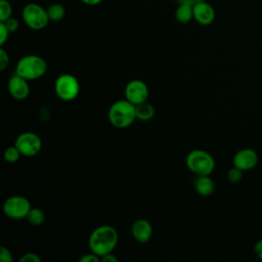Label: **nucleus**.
Returning <instances> with one entry per match:
<instances>
[{
	"mask_svg": "<svg viewBox=\"0 0 262 262\" xmlns=\"http://www.w3.org/2000/svg\"><path fill=\"white\" fill-rule=\"evenodd\" d=\"M107 118L114 127L119 129L127 128L136 120L135 105L127 99L118 100L110 106Z\"/></svg>",
	"mask_w": 262,
	"mask_h": 262,
	"instance_id": "obj_2",
	"label": "nucleus"
},
{
	"mask_svg": "<svg viewBox=\"0 0 262 262\" xmlns=\"http://www.w3.org/2000/svg\"><path fill=\"white\" fill-rule=\"evenodd\" d=\"M21 18L30 29L35 31L44 29L49 23L47 10L34 2L28 3L23 7Z\"/></svg>",
	"mask_w": 262,
	"mask_h": 262,
	"instance_id": "obj_5",
	"label": "nucleus"
},
{
	"mask_svg": "<svg viewBox=\"0 0 262 262\" xmlns=\"http://www.w3.org/2000/svg\"><path fill=\"white\" fill-rule=\"evenodd\" d=\"M9 63V55L4 48H0V70L4 71Z\"/></svg>",
	"mask_w": 262,
	"mask_h": 262,
	"instance_id": "obj_23",
	"label": "nucleus"
},
{
	"mask_svg": "<svg viewBox=\"0 0 262 262\" xmlns=\"http://www.w3.org/2000/svg\"><path fill=\"white\" fill-rule=\"evenodd\" d=\"M179 3H188V4H194V0H178Z\"/></svg>",
	"mask_w": 262,
	"mask_h": 262,
	"instance_id": "obj_31",
	"label": "nucleus"
},
{
	"mask_svg": "<svg viewBox=\"0 0 262 262\" xmlns=\"http://www.w3.org/2000/svg\"><path fill=\"white\" fill-rule=\"evenodd\" d=\"M54 90L61 100L72 101L79 95L80 84L75 76L62 74L55 80Z\"/></svg>",
	"mask_w": 262,
	"mask_h": 262,
	"instance_id": "obj_6",
	"label": "nucleus"
},
{
	"mask_svg": "<svg viewBox=\"0 0 262 262\" xmlns=\"http://www.w3.org/2000/svg\"><path fill=\"white\" fill-rule=\"evenodd\" d=\"M136 119L140 121H148L155 115V107L147 100L135 105Z\"/></svg>",
	"mask_w": 262,
	"mask_h": 262,
	"instance_id": "obj_16",
	"label": "nucleus"
},
{
	"mask_svg": "<svg viewBox=\"0 0 262 262\" xmlns=\"http://www.w3.org/2000/svg\"><path fill=\"white\" fill-rule=\"evenodd\" d=\"M83 3H85L86 5H91V6H93V5H97V4H99L100 2H102V0H81Z\"/></svg>",
	"mask_w": 262,
	"mask_h": 262,
	"instance_id": "obj_30",
	"label": "nucleus"
},
{
	"mask_svg": "<svg viewBox=\"0 0 262 262\" xmlns=\"http://www.w3.org/2000/svg\"><path fill=\"white\" fill-rule=\"evenodd\" d=\"M100 260L103 261V262H118V258L112 253H108V254L102 256L100 258Z\"/></svg>",
	"mask_w": 262,
	"mask_h": 262,
	"instance_id": "obj_29",
	"label": "nucleus"
},
{
	"mask_svg": "<svg viewBox=\"0 0 262 262\" xmlns=\"http://www.w3.org/2000/svg\"><path fill=\"white\" fill-rule=\"evenodd\" d=\"M99 260H100V258L91 252L90 254H86L83 257H81L80 262H98Z\"/></svg>",
	"mask_w": 262,
	"mask_h": 262,
	"instance_id": "obj_27",
	"label": "nucleus"
},
{
	"mask_svg": "<svg viewBox=\"0 0 262 262\" xmlns=\"http://www.w3.org/2000/svg\"><path fill=\"white\" fill-rule=\"evenodd\" d=\"M194 189L201 196H209L215 190V183L210 175L198 176L194 180Z\"/></svg>",
	"mask_w": 262,
	"mask_h": 262,
	"instance_id": "obj_14",
	"label": "nucleus"
},
{
	"mask_svg": "<svg viewBox=\"0 0 262 262\" xmlns=\"http://www.w3.org/2000/svg\"><path fill=\"white\" fill-rule=\"evenodd\" d=\"M31 208L32 207L29 200L23 195L9 196L5 200L2 207L4 215L11 219L27 218Z\"/></svg>",
	"mask_w": 262,
	"mask_h": 262,
	"instance_id": "obj_7",
	"label": "nucleus"
},
{
	"mask_svg": "<svg viewBox=\"0 0 262 262\" xmlns=\"http://www.w3.org/2000/svg\"><path fill=\"white\" fill-rule=\"evenodd\" d=\"M4 23V25L6 26V28L8 29V31L10 33H14L15 31L18 30V27H19V24H18V20L14 17H9L8 19H6L5 21H2Z\"/></svg>",
	"mask_w": 262,
	"mask_h": 262,
	"instance_id": "obj_22",
	"label": "nucleus"
},
{
	"mask_svg": "<svg viewBox=\"0 0 262 262\" xmlns=\"http://www.w3.org/2000/svg\"><path fill=\"white\" fill-rule=\"evenodd\" d=\"M20 156H23V155H21V152L19 151V149L15 145L7 147L5 149V151H4V155H3L4 160L6 162H8V163H15V162H17L19 160Z\"/></svg>",
	"mask_w": 262,
	"mask_h": 262,
	"instance_id": "obj_19",
	"label": "nucleus"
},
{
	"mask_svg": "<svg viewBox=\"0 0 262 262\" xmlns=\"http://www.w3.org/2000/svg\"><path fill=\"white\" fill-rule=\"evenodd\" d=\"M119 235L115 227L111 225H100L89 235L88 247L90 252L99 258L112 253L118 244Z\"/></svg>",
	"mask_w": 262,
	"mask_h": 262,
	"instance_id": "obj_1",
	"label": "nucleus"
},
{
	"mask_svg": "<svg viewBox=\"0 0 262 262\" xmlns=\"http://www.w3.org/2000/svg\"><path fill=\"white\" fill-rule=\"evenodd\" d=\"M232 163L233 166L239 168L241 170L249 171L258 165L259 155L252 148H243L233 156Z\"/></svg>",
	"mask_w": 262,
	"mask_h": 262,
	"instance_id": "obj_10",
	"label": "nucleus"
},
{
	"mask_svg": "<svg viewBox=\"0 0 262 262\" xmlns=\"http://www.w3.org/2000/svg\"><path fill=\"white\" fill-rule=\"evenodd\" d=\"M12 15V6L9 0H0V21H5Z\"/></svg>",
	"mask_w": 262,
	"mask_h": 262,
	"instance_id": "obj_20",
	"label": "nucleus"
},
{
	"mask_svg": "<svg viewBox=\"0 0 262 262\" xmlns=\"http://www.w3.org/2000/svg\"><path fill=\"white\" fill-rule=\"evenodd\" d=\"M187 168L196 176L211 175L215 169V160L211 154L202 149H194L186 156Z\"/></svg>",
	"mask_w": 262,
	"mask_h": 262,
	"instance_id": "obj_4",
	"label": "nucleus"
},
{
	"mask_svg": "<svg viewBox=\"0 0 262 262\" xmlns=\"http://www.w3.org/2000/svg\"><path fill=\"white\" fill-rule=\"evenodd\" d=\"M19 262H41V259L37 254L29 252L20 257Z\"/></svg>",
	"mask_w": 262,
	"mask_h": 262,
	"instance_id": "obj_26",
	"label": "nucleus"
},
{
	"mask_svg": "<svg viewBox=\"0 0 262 262\" xmlns=\"http://www.w3.org/2000/svg\"><path fill=\"white\" fill-rule=\"evenodd\" d=\"M201 1H206V0H194V3H196V2H201Z\"/></svg>",
	"mask_w": 262,
	"mask_h": 262,
	"instance_id": "obj_32",
	"label": "nucleus"
},
{
	"mask_svg": "<svg viewBox=\"0 0 262 262\" xmlns=\"http://www.w3.org/2000/svg\"><path fill=\"white\" fill-rule=\"evenodd\" d=\"M10 32L8 31V29L6 28V26L4 25V23L0 21V45H4L5 42L8 40Z\"/></svg>",
	"mask_w": 262,
	"mask_h": 262,
	"instance_id": "obj_25",
	"label": "nucleus"
},
{
	"mask_svg": "<svg viewBox=\"0 0 262 262\" xmlns=\"http://www.w3.org/2000/svg\"><path fill=\"white\" fill-rule=\"evenodd\" d=\"M193 7V19L202 25L209 26L215 20L216 12L214 7L207 1L196 2L192 5Z\"/></svg>",
	"mask_w": 262,
	"mask_h": 262,
	"instance_id": "obj_11",
	"label": "nucleus"
},
{
	"mask_svg": "<svg viewBox=\"0 0 262 262\" xmlns=\"http://www.w3.org/2000/svg\"><path fill=\"white\" fill-rule=\"evenodd\" d=\"M131 234L135 241L139 243H146L152 235V226L146 219H137L131 225Z\"/></svg>",
	"mask_w": 262,
	"mask_h": 262,
	"instance_id": "obj_13",
	"label": "nucleus"
},
{
	"mask_svg": "<svg viewBox=\"0 0 262 262\" xmlns=\"http://www.w3.org/2000/svg\"><path fill=\"white\" fill-rule=\"evenodd\" d=\"M14 145L19 149L23 156L34 157L41 150L42 140L38 134L27 131L17 136Z\"/></svg>",
	"mask_w": 262,
	"mask_h": 262,
	"instance_id": "obj_8",
	"label": "nucleus"
},
{
	"mask_svg": "<svg viewBox=\"0 0 262 262\" xmlns=\"http://www.w3.org/2000/svg\"><path fill=\"white\" fill-rule=\"evenodd\" d=\"M175 18L180 24H187L193 18L192 4L179 3L175 10Z\"/></svg>",
	"mask_w": 262,
	"mask_h": 262,
	"instance_id": "obj_15",
	"label": "nucleus"
},
{
	"mask_svg": "<svg viewBox=\"0 0 262 262\" xmlns=\"http://www.w3.org/2000/svg\"><path fill=\"white\" fill-rule=\"evenodd\" d=\"M46 61L39 55L29 54L23 56L16 64V74L26 80H37L45 75Z\"/></svg>",
	"mask_w": 262,
	"mask_h": 262,
	"instance_id": "obj_3",
	"label": "nucleus"
},
{
	"mask_svg": "<svg viewBox=\"0 0 262 262\" xmlns=\"http://www.w3.org/2000/svg\"><path fill=\"white\" fill-rule=\"evenodd\" d=\"M243 170H241L239 168L233 166L231 169L228 170L227 172V179L229 182L231 183H237L242 180L243 178Z\"/></svg>",
	"mask_w": 262,
	"mask_h": 262,
	"instance_id": "obj_21",
	"label": "nucleus"
},
{
	"mask_svg": "<svg viewBox=\"0 0 262 262\" xmlns=\"http://www.w3.org/2000/svg\"><path fill=\"white\" fill-rule=\"evenodd\" d=\"M254 253L258 259L262 261V238H260L254 246Z\"/></svg>",
	"mask_w": 262,
	"mask_h": 262,
	"instance_id": "obj_28",
	"label": "nucleus"
},
{
	"mask_svg": "<svg viewBox=\"0 0 262 262\" xmlns=\"http://www.w3.org/2000/svg\"><path fill=\"white\" fill-rule=\"evenodd\" d=\"M27 220L30 224L38 226L44 223L45 221V214L39 208H31L30 212L27 215Z\"/></svg>",
	"mask_w": 262,
	"mask_h": 262,
	"instance_id": "obj_18",
	"label": "nucleus"
},
{
	"mask_svg": "<svg viewBox=\"0 0 262 262\" xmlns=\"http://www.w3.org/2000/svg\"><path fill=\"white\" fill-rule=\"evenodd\" d=\"M46 10L50 21H60L66 16V8L60 3L50 4Z\"/></svg>",
	"mask_w": 262,
	"mask_h": 262,
	"instance_id": "obj_17",
	"label": "nucleus"
},
{
	"mask_svg": "<svg viewBox=\"0 0 262 262\" xmlns=\"http://www.w3.org/2000/svg\"><path fill=\"white\" fill-rule=\"evenodd\" d=\"M8 91L10 95L16 100L26 99L30 93L28 80L15 74L8 81Z\"/></svg>",
	"mask_w": 262,
	"mask_h": 262,
	"instance_id": "obj_12",
	"label": "nucleus"
},
{
	"mask_svg": "<svg viewBox=\"0 0 262 262\" xmlns=\"http://www.w3.org/2000/svg\"><path fill=\"white\" fill-rule=\"evenodd\" d=\"M0 261L1 262H12L13 261L11 252L5 247H0Z\"/></svg>",
	"mask_w": 262,
	"mask_h": 262,
	"instance_id": "obj_24",
	"label": "nucleus"
},
{
	"mask_svg": "<svg viewBox=\"0 0 262 262\" xmlns=\"http://www.w3.org/2000/svg\"><path fill=\"white\" fill-rule=\"evenodd\" d=\"M149 90L147 85L138 79L131 80L125 88V97L134 105L147 100Z\"/></svg>",
	"mask_w": 262,
	"mask_h": 262,
	"instance_id": "obj_9",
	"label": "nucleus"
}]
</instances>
